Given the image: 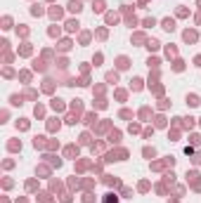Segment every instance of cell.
Segmentation results:
<instances>
[{
	"label": "cell",
	"instance_id": "obj_13",
	"mask_svg": "<svg viewBox=\"0 0 201 203\" xmlns=\"http://www.w3.org/2000/svg\"><path fill=\"white\" fill-rule=\"evenodd\" d=\"M118 68H128V59L126 57H118Z\"/></svg>",
	"mask_w": 201,
	"mask_h": 203
},
{
	"label": "cell",
	"instance_id": "obj_14",
	"mask_svg": "<svg viewBox=\"0 0 201 203\" xmlns=\"http://www.w3.org/2000/svg\"><path fill=\"white\" fill-rule=\"evenodd\" d=\"M147 47H149V50H159V40H149Z\"/></svg>",
	"mask_w": 201,
	"mask_h": 203
},
{
	"label": "cell",
	"instance_id": "obj_24",
	"mask_svg": "<svg viewBox=\"0 0 201 203\" xmlns=\"http://www.w3.org/2000/svg\"><path fill=\"white\" fill-rule=\"evenodd\" d=\"M199 5H201V0H199Z\"/></svg>",
	"mask_w": 201,
	"mask_h": 203
},
{
	"label": "cell",
	"instance_id": "obj_15",
	"mask_svg": "<svg viewBox=\"0 0 201 203\" xmlns=\"http://www.w3.org/2000/svg\"><path fill=\"white\" fill-rule=\"evenodd\" d=\"M109 139H111V142H118V139H121V132H116V130H114V132L109 135Z\"/></svg>",
	"mask_w": 201,
	"mask_h": 203
},
{
	"label": "cell",
	"instance_id": "obj_4",
	"mask_svg": "<svg viewBox=\"0 0 201 203\" xmlns=\"http://www.w3.org/2000/svg\"><path fill=\"white\" fill-rule=\"evenodd\" d=\"M185 40H187V43H194V40H197V33H194V31H185Z\"/></svg>",
	"mask_w": 201,
	"mask_h": 203
},
{
	"label": "cell",
	"instance_id": "obj_3",
	"mask_svg": "<svg viewBox=\"0 0 201 203\" xmlns=\"http://www.w3.org/2000/svg\"><path fill=\"white\" fill-rule=\"evenodd\" d=\"M187 104H189V106H199L201 102H199V97H197V95H187Z\"/></svg>",
	"mask_w": 201,
	"mask_h": 203
},
{
	"label": "cell",
	"instance_id": "obj_10",
	"mask_svg": "<svg viewBox=\"0 0 201 203\" xmlns=\"http://www.w3.org/2000/svg\"><path fill=\"white\" fill-rule=\"evenodd\" d=\"M104 203H118L116 194H106V196H104Z\"/></svg>",
	"mask_w": 201,
	"mask_h": 203
},
{
	"label": "cell",
	"instance_id": "obj_1",
	"mask_svg": "<svg viewBox=\"0 0 201 203\" xmlns=\"http://www.w3.org/2000/svg\"><path fill=\"white\" fill-rule=\"evenodd\" d=\"M81 10H83V5H81V0H71V2H69V12H76V14H78Z\"/></svg>",
	"mask_w": 201,
	"mask_h": 203
},
{
	"label": "cell",
	"instance_id": "obj_20",
	"mask_svg": "<svg viewBox=\"0 0 201 203\" xmlns=\"http://www.w3.org/2000/svg\"><path fill=\"white\" fill-rule=\"evenodd\" d=\"M95 10H97V12H102V10H104V2H102V0H97V2H95Z\"/></svg>",
	"mask_w": 201,
	"mask_h": 203
},
{
	"label": "cell",
	"instance_id": "obj_17",
	"mask_svg": "<svg viewBox=\"0 0 201 203\" xmlns=\"http://www.w3.org/2000/svg\"><path fill=\"white\" fill-rule=\"evenodd\" d=\"M10 99H12V104H14V106H17V104H21V97H19V95H12Z\"/></svg>",
	"mask_w": 201,
	"mask_h": 203
},
{
	"label": "cell",
	"instance_id": "obj_9",
	"mask_svg": "<svg viewBox=\"0 0 201 203\" xmlns=\"http://www.w3.org/2000/svg\"><path fill=\"white\" fill-rule=\"evenodd\" d=\"M133 90H142V78H133Z\"/></svg>",
	"mask_w": 201,
	"mask_h": 203
},
{
	"label": "cell",
	"instance_id": "obj_6",
	"mask_svg": "<svg viewBox=\"0 0 201 203\" xmlns=\"http://www.w3.org/2000/svg\"><path fill=\"white\" fill-rule=\"evenodd\" d=\"M50 17H52V19H59V17H62V10H59V7H52V10H50Z\"/></svg>",
	"mask_w": 201,
	"mask_h": 203
},
{
	"label": "cell",
	"instance_id": "obj_2",
	"mask_svg": "<svg viewBox=\"0 0 201 203\" xmlns=\"http://www.w3.org/2000/svg\"><path fill=\"white\" fill-rule=\"evenodd\" d=\"M161 24H163V29H166V31H175V19H163Z\"/></svg>",
	"mask_w": 201,
	"mask_h": 203
},
{
	"label": "cell",
	"instance_id": "obj_16",
	"mask_svg": "<svg viewBox=\"0 0 201 203\" xmlns=\"http://www.w3.org/2000/svg\"><path fill=\"white\" fill-rule=\"evenodd\" d=\"M67 154H69V156H73V154L78 156V146H69V149H67Z\"/></svg>",
	"mask_w": 201,
	"mask_h": 203
},
{
	"label": "cell",
	"instance_id": "obj_8",
	"mask_svg": "<svg viewBox=\"0 0 201 203\" xmlns=\"http://www.w3.org/2000/svg\"><path fill=\"white\" fill-rule=\"evenodd\" d=\"M31 14H33V17H40V14H43V7H40V5H33V7H31Z\"/></svg>",
	"mask_w": 201,
	"mask_h": 203
},
{
	"label": "cell",
	"instance_id": "obj_21",
	"mask_svg": "<svg viewBox=\"0 0 201 203\" xmlns=\"http://www.w3.org/2000/svg\"><path fill=\"white\" fill-rule=\"evenodd\" d=\"M156 125H159V128H163V125H166V121H163V116H159V118H156Z\"/></svg>",
	"mask_w": 201,
	"mask_h": 203
},
{
	"label": "cell",
	"instance_id": "obj_7",
	"mask_svg": "<svg viewBox=\"0 0 201 203\" xmlns=\"http://www.w3.org/2000/svg\"><path fill=\"white\" fill-rule=\"evenodd\" d=\"M78 26H81V24H78V21H73V19L67 21V29H69V31H78Z\"/></svg>",
	"mask_w": 201,
	"mask_h": 203
},
{
	"label": "cell",
	"instance_id": "obj_11",
	"mask_svg": "<svg viewBox=\"0 0 201 203\" xmlns=\"http://www.w3.org/2000/svg\"><path fill=\"white\" fill-rule=\"evenodd\" d=\"M47 128H50V132H55V130H59V121L55 123V118H52V121L47 123Z\"/></svg>",
	"mask_w": 201,
	"mask_h": 203
},
{
	"label": "cell",
	"instance_id": "obj_18",
	"mask_svg": "<svg viewBox=\"0 0 201 203\" xmlns=\"http://www.w3.org/2000/svg\"><path fill=\"white\" fill-rule=\"evenodd\" d=\"M106 80H109V83H116V80H118V76H116V73H109V76H106Z\"/></svg>",
	"mask_w": 201,
	"mask_h": 203
},
{
	"label": "cell",
	"instance_id": "obj_19",
	"mask_svg": "<svg viewBox=\"0 0 201 203\" xmlns=\"http://www.w3.org/2000/svg\"><path fill=\"white\" fill-rule=\"evenodd\" d=\"M154 154H156V151H154V149H149V146H147V149H144V156H147V158H151V156H154Z\"/></svg>",
	"mask_w": 201,
	"mask_h": 203
},
{
	"label": "cell",
	"instance_id": "obj_12",
	"mask_svg": "<svg viewBox=\"0 0 201 203\" xmlns=\"http://www.w3.org/2000/svg\"><path fill=\"white\" fill-rule=\"evenodd\" d=\"M17 128H21V130H26V128H29V121H26V118H21V121H17Z\"/></svg>",
	"mask_w": 201,
	"mask_h": 203
},
{
	"label": "cell",
	"instance_id": "obj_22",
	"mask_svg": "<svg viewBox=\"0 0 201 203\" xmlns=\"http://www.w3.org/2000/svg\"><path fill=\"white\" fill-rule=\"evenodd\" d=\"M182 64H185V62H182V59H177V62H175V71H182Z\"/></svg>",
	"mask_w": 201,
	"mask_h": 203
},
{
	"label": "cell",
	"instance_id": "obj_23",
	"mask_svg": "<svg viewBox=\"0 0 201 203\" xmlns=\"http://www.w3.org/2000/svg\"><path fill=\"white\" fill-rule=\"evenodd\" d=\"M194 64H197V66H201V57H197V59H194Z\"/></svg>",
	"mask_w": 201,
	"mask_h": 203
},
{
	"label": "cell",
	"instance_id": "obj_5",
	"mask_svg": "<svg viewBox=\"0 0 201 203\" xmlns=\"http://www.w3.org/2000/svg\"><path fill=\"white\" fill-rule=\"evenodd\" d=\"M52 109H55V111H64V104H62V99H52Z\"/></svg>",
	"mask_w": 201,
	"mask_h": 203
}]
</instances>
